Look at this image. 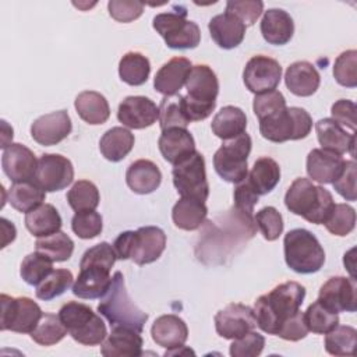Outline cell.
Wrapping results in <instances>:
<instances>
[{
  "instance_id": "6da1fadb",
  "label": "cell",
  "mask_w": 357,
  "mask_h": 357,
  "mask_svg": "<svg viewBox=\"0 0 357 357\" xmlns=\"http://www.w3.org/2000/svg\"><path fill=\"white\" fill-rule=\"evenodd\" d=\"M305 287L297 282H284L257 298L254 315L257 325L269 335H276L280 326L300 310Z\"/></svg>"
},
{
  "instance_id": "7a4b0ae2",
  "label": "cell",
  "mask_w": 357,
  "mask_h": 357,
  "mask_svg": "<svg viewBox=\"0 0 357 357\" xmlns=\"http://www.w3.org/2000/svg\"><path fill=\"white\" fill-rule=\"evenodd\" d=\"M284 205L291 213L307 222L324 225L335 206V201L326 188L312 184L305 177H298L286 191Z\"/></svg>"
},
{
  "instance_id": "3957f363",
  "label": "cell",
  "mask_w": 357,
  "mask_h": 357,
  "mask_svg": "<svg viewBox=\"0 0 357 357\" xmlns=\"http://www.w3.org/2000/svg\"><path fill=\"white\" fill-rule=\"evenodd\" d=\"M187 95L183 96V109L188 121L205 120L216 106L219 81L213 70L206 64H197L185 81Z\"/></svg>"
},
{
  "instance_id": "277c9868",
  "label": "cell",
  "mask_w": 357,
  "mask_h": 357,
  "mask_svg": "<svg viewBox=\"0 0 357 357\" xmlns=\"http://www.w3.org/2000/svg\"><path fill=\"white\" fill-rule=\"evenodd\" d=\"M98 311L103 315L110 326H128L142 332L148 314L138 308L126 289L124 276L121 272H114L112 284L98 304Z\"/></svg>"
},
{
  "instance_id": "5b68a950",
  "label": "cell",
  "mask_w": 357,
  "mask_h": 357,
  "mask_svg": "<svg viewBox=\"0 0 357 357\" xmlns=\"http://www.w3.org/2000/svg\"><path fill=\"white\" fill-rule=\"evenodd\" d=\"M166 247V234L158 226H142L135 231L127 230L113 243L119 259H132L137 265L155 262Z\"/></svg>"
},
{
  "instance_id": "8992f818",
  "label": "cell",
  "mask_w": 357,
  "mask_h": 357,
  "mask_svg": "<svg viewBox=\"0 0 357 357\" xmlns=\"http://www.w3.org/2000/svg\"><path fill=\"white\" fill-rule=\"evenodd\" d=\"M312 119L303 107H283L259 119V132L271 142L297 141L308 137Z\"/></svg>"
},
{
  "instance_id": "52a82bcc",
  "label": "cell",
  "mask_w": 357,
  "mask_h": 357,
  "mask_svg": "<svg viewBox=\"0 0 357 357\" xmlns=\"http://www.w3.org/2000/svg\"><path fill=\"white\" fill-rule=\"evenodd\" d=\"M287 266L301 275L318 272L325 264V251L318 238L307 229H293L283 240Z\"/></svg>"
},
{
  "instance_id": "ba28073f",
  "label": "cell",
  "mask_w": 357,
  "mask_h": 357,
  "mask_svg": "<svg viewBox=\"0 0 357 357\" xmlns=\"http://www.w3.org/2000/svg\"><path fill=\"white\" fill-rule=\"evenodd\" d=\"M59 317L68 335L84 346L100 344L107 336L103 319L86 304L68 301L59 310Z\"/></svg>"
},
{
  "instance_id": "9c48e42d",
  "label": "cell",
  "mask_w": 357,
  "mask_h": 357,
  "mask_svg": "<svg viewBox=\"0 0 357 357\" xmlns=\"http://www.w3.org/2000/svg\"><path fill=\"white\" fill-rule=\"evenodd\" d=\"M251 137L247 132L223 141L215 152L213 167L216 173L229 183H240L248 174V155L251 152Z\"/></svg>"
},
{
  "instance_id": "30bf717a",
  "label": "cell",
  "mask_w": 357,
  "mask_h": 357,
  "mask_svg": "<svg viewBox=\"0 0 357 357\" xmlns=\"http://www.w3.org/2000/svg\"><path fill=\"white\" fill-rule=\"evenodd\" d=\"M187 11L160 13L153 17V29L170 49H194L201 42L199 26L185 20Z\"/></svg>"
},
{
  "instance_id": "8fae6325",
  "label": "cell",
  "mask_w": 357,
  "mask_h": 357,
  "mask_svg": "<svg viewBox=\"0 0 357 357\" xmlns=\"http://www.w3.org/2000/svg\"><path fill=\"white\" fill-rule=\"evenodd\" d=\"M173 184L183 198H194L205 202L209 195L205 159L202 153L194 152L187 159L173 166Z\"/></svg>"
},
{
  "instance_id": "7c38bea8",
  "label": "cell",
  "mask_w": 357,
  "mask_h": 357,
  "mask_svg": "<svg viewBox=\"0 0 357 357\" xmlns=\"http://www.w3.org/2000/svg\"><path fill=\"white\" fill-rule=\"evenodd\" d=\"M1 303V319L0 329L11 331L17 333H31L39 319L42 318V310L29 297H11L7 294L0 296Z\"/></svg>"
},
{
  "instance_id": "4fadbf2b",
  "label": "cell",
  "mask_w": 357,
  "mask_h": 357,
  "mask_svg": "<svg viewBox=\"0 0 357 357\" xmlns=\"http://www.w3.org/2000/svg\"><path fill=\"white\" fill-rule=\"evenodd\" d=\"M74 180V167L70 159L60 153H43L38 159L33 181L46 192L64 190Z\"/></svg>"
},
{
  "instance_id": "5bb4252c",
  "label": "cell",
  "mask_w": 357,
  "mask_h": 357,
  "mask_svg": "<svg viewBox=\"0 0 357 357\" xmlns=\"http://www.w3.org/2000/svg\"><path fill=\"white\" fill-rule=\"evenodd\" d=\"M243 79L247 89L252 93L275 91L282 79V67L278 60L258 54L251 57L243 71Z\"/></svg>"
},
{
  "instance_id": "9a60e30c",
  "label": "cell",
  "mask_w": 357,
  "mask_h": 357,
  "mask_svg": "<svg viewBox=\"0 0 357 357\" xmlns=\"http://www.w3.org/2000/svg\"><path fill=\"white\" fill-rule=\"evenodd\" d=\"M356 291L354 278L333 276L321 286L317 300L333 312H354L357 310Z\"/></svg>"
},
{
  "instance_id": "2e32d148",
  "label": "cell",
  "mask_w": 357,
  "mask_h": 357,
  "mask_svg": "<svg viewBox=\"0 0 357 357\" xmlns=\"http://www.w3.org/2000/svg\"><path fill=\"white\" fill-rule=\"evenodd\" d=\"M257 326L254 310L240 303H231L215 315L216 333L223 339H237Z\"/></svg>"
},
{
  "instance_id": "e0dca14e",
  "label": "cell",
  "mask_w": 357,
  "mask_h": 357,
  "mask_svg": "<svg viewBox=\"0 0 357 357\" xmlns=\"http://www.w3.org/2000/svg\"><path fill=\"white\" fill-rule=\"evenodd\" d=\"M117 119L128 128L142 130L159 120V106L146 96H127L119 105Z\"/></svg>"
},
{
  "instance_id": "ac0fdd59",
  "label": "cell",
  "mask_w": 357,
  "mask_h": 357,
  "mask_svg": "<svg viewBox=\"0 0 357 357\" xmlns=\"http://www.w3.org/2000/svg\"><path fill=\"white\" fill-rule=\"evenodd\" d=\"M71 130L73 124L68 113L57 110L38 117L31 126V135L39 145L52 146L66 139Z\"/></svg>"
},
{
  "instance_id": "d6986e66",
  "label": "cell",
  "mask_w": 357,
  "mask_h": 357,
  "mask_svg": "<svg viewBox=\"0 0 357 357\" xmlns=\"http://www.w3.org/2000/svg\"><path fill=\"white\" fill-rule=\"evenodd\" d=\"M1 167L4 174L13 181H28L33 180L38 160L35 153L22 144H10L1 155Z\"/></svg>"
},
{
  "instance_id": "ffe728a7",
  "label": "cell",
  "mask_w": 357,
  "mask_h": 357,
  "mask_svg": "<svg viewBox=\"0 0 357 357\" xmlns=\"http://www.w3.org/2000/svg\"><path fill=\"white\" fill-rule=\"evenodd\" d=\"M110 284V269L99 265L79 266V275L73 284V294L84 300L100 298L106 294Z\"/></svg>"
},
{
  "instance_id": "44dd1931",
  "label": "cell",
  "mask_w": 357,
  "mask_h": 357,
  "mask_svg": "<svg viewBox=\"0 0 357 357\" xmlns=\"http://www.w3.org/2000/svg\"><path fill=\"white\" fill-rule=\"evenodd\" d=\"M141 332L128 326H112L110 335L102 342L105 357H138L142 354Z\"/></svg>"
},
{
  "instance_id": "7402d4cb",
  "label": "cell",
  "mask_w": 357,
  "mask_h": 357,
  "mask_svg": "<svg viewBox=\"0 0 357 357\" xmlns=\"http://www.w3.org/2000/svg\"><path fill=\"white\" fill-rule=\"evenodd\" d=\"M315 131L318 142L322 146V149L337 155L350 153L351 156H354V132H349L346 128H343L332 119L318 120L315 123Z\"/></svg>"
},
{
  "instance_id": "603a6c76",
  "label": "cell",
  "mask_w": 357,
  "mask_h": 357,
  "mask_svg": "<svg viewBox=\"0 0 357 357\" xmlns=\"http://www.w3.org/2000/svg\"><path fill=\"white\" fill-rule=\"evenodd\" d=\"M344 165L342 155L315 148L307 156V174L317 183L329 184L342 174Z\"/></svg>"
},
{
  "instance_id": "cb8c5ba5",
  "label": "cell",
  "mask_w": 357,
  "mask_h": 357,
  "mask_svg": "<svg viewBox=\"0 0 357 357\" xmlns=\"http://www.w3.org/2000/svg\"><path fill=\"white\" fill-rule=\"evenodd\" d=\"M191 67V61L185 57L170 59L158 70L153 78L155 89L165 96L177 95L183 85H185Z\"/></svg>"
},
{
  "instance_id": "d4e9b609",
  "label": "cell",
  "mask_w": 357,
  "mask_h": 357,
  "mask_svg": "<svg viewBox=\"0 0 357 357\" xmlns=\"http://www.w3.org/2000/svg\"><path fill=\"white\" fill-rule=\"evenodd\" d=\"M162 156L173 166L195 152V141L187 128H167L162 131L158 141Z\"/></svg>"
},
{
  "instance_id": "484cf974",
  "label": "cell",
  "mask_w": 357,
  "mask_h": 357,
  "mask_svg": "<svg viewBox=\"0 0 357 357\" xmlns=\"http://www.w3.org/2000/svg\"><path fill=\"white\" fill-rule=\"evenodd\" d=\"M208 28L213 42L226 50L237 47L245 36V25L236 15L226 11L212 17Z\"/></svg>"
},
{
  "instance_id": "4316f807",
  "label": "cell",
  "mask_w": 357,
  "mask_h": 357,
  "mask_svg": "<svg viewBox=\"0 0 357 357\" xmlns=\"http://www.w3.org/2000/svg\"><path fill=\"white\" fill-rule=\"evenodd\" d=\"M151 335L158 346L170 350L184 346L188 337V328L180 317L166 314L155 319L151 328Z\"/></svg>"
},
{
  "instance_id": "83f0119b",
  "label": "cell",
  "mask_w": 357,
  "mask_h": 357,
  "mask_svg": "<svg viewBox=\"0 0 357 357\" xmlns=\"http://www.w3.org/2000/svg\"><path fill=\"white\" fill-rule=\"evenodd\" d=\"M261 33L269 45H286L294 33L293 18L282 8H269L261 20Z\"/></svg>"
},
{
  "instance_id": "f1b7e54d",
  "label": "cell",
  "mask_w": 357,
  "mask_h": 357,
  "mask_svg": "<svg viewBox=\"0 0 357 357\" xmlns=\"http://www.w3.org/2000/svg\"><path fill=\"white\" fill-rule=\"evenodd\" d=\"M284 82L293 95L305 98L317 92L321 77L314 64L308 61H296L287 67Z\"/></svg>"
},
{
  "instance_id": "f546056e",
  "label": "cell",
  "mask_w": 357,
  "mask_h": 357,
  "mask_svg": "<svg viewBox=\"0 0 357 357\" xmlns=\"http://www.w3.org/2000/svg\"><path fill=\"white\" fill-rule=\"evenodd\" d=\"M126 181L135 194H151L160 185L162 173L152 160L138 159L128 166Z\"/></svg>"
},
{
  "instance_id": "4dcf8cb0",
  "label": "cell",
  "mask_w": 357,
  "mask_h": 357,
  "mask_svg": "<svg viewBox=\"0 0 357 357\" xmlns=\"http://www.w3.org/2000/svg\"><path fill=\"white\" fill-rule=\"evenodd\" d=\"M211 128L212 132L223 141L236 138L240 134L245 132L247 116L237 106H225L215 114Z\"/></svg>"
},
{
  "instance_id": "1f68e13d",
  "label": "cell",
  "mask_w": 357,
  "mask_h": 357,
  "mask_svg": "<svg viewBox=\"0 0 357 357\" xmlns=\"http://www.w3.org/2000/svg\"><path fill=\"white\" fill-rule=\"evenodd\" d=\"M78 116L88 124L98 126L107 121L110 107L106 98L96 91L81 92L74 102Z\"/></svg>"
},
{
  "instance_id": "d6a6232c",
  "label": "cell",
  "mask_w": 357,
  "mask_h": 357,
  "mask_svg": "<svg viewBox=\"0 0 357 357\" xmlns=\"http://www.w3.org/2000/svg\"><path fill=\"white\" fill-rule=\"evenodd\" d=\"M208 215V208L205 202L194 198H180L173 209L172 219L173 223L181 230H197L202 226Z\"/></svg>"
},
{
  "instance_id": "836d02e7",
  "label": "cell",
  "mask_w": 357,
  "mask_h": 357,
  "mask_svg": "<svg viewBox=\"0 0 357 357\" xmlns=\"http://www.w3.org/2000/svg\"><path fill=\"white\" fill-rule=\"evenodd\" d=\"M61 216L50 204H42L25 215V227L35 237H46L61 229Z\"/></svg>"
},
{
  "instance_id": "e575fe53",
  "label": "cell",
  "mask_w": 357,
  "mask_h": 357,
  "mask_svg": "<svg viewBox=\"0 0 357 357\" xmlns=\"http://www.w3.org/2000/svg\"><path fill=\"white\" fill-rule=\"evenodd\" d=\"M134 134L124 127H112L107 130L100 141V153L110 162L123 160L134 146Z\"/></svg>"
},
{
  "instance_id": "d590c367",
  "label": "cell",
  "mask_w": 357,
  "mask_h": 357,
  "mask_svg": "<svg viewBox=\"0 0 357 357\" xmlns=\"http://www.w3.org/2000/svg\"><path fill=\"white\" fill-rule=\"evenodd\" d=\"M247 180L258 195L271 192L280 180V167L276 160L269 156H262L255 160Z\"/></svg>"
},
{
  "instance_id": "8d00e7d4",
  "label": "cell",
  "mask_w": 357,
  "mask_h": 357,
  "mask_svg": "<svg viewBox=\"0 0 357 357\" xmlns=\"http://www.w3.org/2000/svg\"><path fill=\"white\" fill-rule=\"evenodd\" d=\"M46 198V191L42 190L33 180L13 183L8 190V202L18 212L28 213L29 211L38 208L43 204Z\"/></svg>"
},
{
  "instance_id": "74e56055",
  "label": "cell",
  "mask_w": 357,
  "mask_h": 357,
  "mask_svg": "<svg viewBox=\"0 0 357 357\" xmlns=\"http://www.w3.org/2000/svg\"><path fill=\"white\" fill-rule=\"evenodd\" d=\"M151 73V63L146 56L138 52L126 53L119 63L120 78L132 86H139L148 81Z\"/></svg>"
},
{
  "instance_id": "f35d334b",
  "label": "cell",
  "mask_w": 357,
  "mask_h": 357,
  "mask_svg": "<svg viewBox=\"0 0 357 357\" xmlns=\"http://www.w3.org/2000/svg\"><path fill=\"white\" fill-rule=\"evenodd\" d=\"M357 331L349 325H337L325 333V350L332 356H354Z\"/></svg>"
},
{
  "instance_id": "ab89813d",
  "label": "cell",
  "mask_w": 357,
  "mask_h": 357,
  "mask_svg": "<svg viewBox=\"0 0 357 357\" xmlns=\"http://www.w3.org/2000/svg\"><path fill=\"white\" fill-rule=\"evenodd\" d=\"M35 250L49 257L53 262H63L73 255L74 241L64 231H56L50 236L39 237L35 243Z\"/></svg>"
},
{
  "instance_id": "60d3db41",
  "label": "cell",
  "mask_w": 357,
  "mask_h": 357,
  "mask_svg": "<svg viewBox=\"0 0 357 357\" xmlns=\"http://www.w3.org/2000/svg\"><path fill=\"white\" fill-rule=\"evenodd\" d=\"M67 332L68 331L59 315L43 312L36 328L31 332V339L40 346H53L59 343Z\"/></svg>"
},
{
  "instance_id": "b9f144b4",
  "label": "cell",
  "mask_w": 357,
  "mask_h": 357,
  "mask_svg": "<svg viewBox=\"0 0 357 357\" xmlns=\"http://www.w3.org/2000/svg\"><path fill=\"white\" fill-rule=\"evenodd\" d=\"M68 205L75 211H95L99 205L100 195L98 187L89 180H78L67 192Z\"/></svg>"
},
{
  "instance_id": "7bdbcfd3",
  "label": "cell",
  "mask_w": 357,
  "mask_h": 357,
  "mask_svg": "<svg viewBox=\"0 0 357 357\" xmlns=\"http://www.w3.org/2000/svg\"><path fill=\"white\" fill-rule=\"evenodd\" d=\"M304 322L308 328V332L325 335L339 325V315L337 312L326 308L319 300H317L310 304L304 312Z\"/></svg>"
},
{
  "instance_id": "ee69618b",
  "label": "cell",
  "mask_w": 357,
  "mask_h": 357,
  "mask_svg": "<svg viewBox=\"0 0 357 357\" xmlns=\"http://www.w3.org/2000/svg\"><path fill=\"white\" fill-rule=\"evenodd\" d=\"M159 124L160 130H167V128H187L190 124L184 109H183V96L180 93L173 95V96H165L160 100L159 105Z\"/></svg>"
},
{
  "instance_id": "f6af8a7d",
  "label": "cell",
  "mask_w": 357,
  "mask_h": 357,
  "mask_svg": "<svg viewBox=\"0 0 357 357\" xmlns=\"http://www.w3.org/2000/svg\"><path fill=\"white\" fill-rule=\"evenodd\" d=\"M53 271V261L45 254L35 251L28 254L20 268V275L22 280L31 286H38L50 272Z\"/></svg>"
},
{
  "instance_id": "bcb514c9",
  "label": "cell",
  "mask_w": 357,
  "mask_h": 357,
  "mask_svg": "<svg viewBox=\"0 0 357 357\" xmlns=\"http://www.w3.org/2000/svg\"><path fill=\"white\" fill-rule=\"evenodd\" d=\"M73 273L68 269H53L38 286L35 294L39 300L50 301L61 296L73 284Z\"/></svg>"
},
{
  "instance_id": "7dc6e473",
  "label": "cell",
  "mask_w": 357,
  "mask_h": 357,
  "mask_svg": "<svg viewBox=\"0 0 357 357\" xmlns=\"http://www.w3.org/2000/svg\"><path fill=\"white\" fill-rule=\"evenodd\" d=\"M324 225L333 236H347L356 226V211L347 204H335Z\"/></svg>"
},
{
  "instance_id": "c3c4849f",
  "label": "cell",
  "mask_w": 357,
  "mask_h": 357,
  "mask_svg": "<svg viewBox=\"0 0 357 357\" xmlns=\"http://www.w3.org/2000/svg\"><path fill=\"white\" fill-rule=\"evenodd\" d=\"M333 77L346 88L357 86V52L346 50L337 56L333 64Z\"/></svg>"
},
{
  "instance_id": "681fc988",
  "label": "cell",
  "mask_w": 357,
  "mask_h": 357,
  "mask_svg": "<svg viewBox=\"0 0 357 357\" xmlns=\"http://www.w3.org/2000/svg\"><path fill=\"white\" fill-rule=\"evenodd\" d=\"M71 229L79 238L89 240L102 233L103 220L95 211H81L73 216Z\"/></svg>"
},
{
  "instance_id": "f907efd6",
  "label": "cell",
  "mask_w": 357,
  "mask_h": 357,
  "mask_svg": "<svg viewBox=\"0 0 357 357\" xmlns=\"http://www.w3.org/2000/svg\"><path fill=\"white\" fill-rule=\"evenodd\" d=\"M255 222L262 236L268 241H275L283 231V218L273 206H265L255 215Z\"/></svg>"
},
{
  "instance_id": "816d5d0a",
  "label": "cell",
  "mask_w": 357,
  "mask_h": 357,
  "mask_svg": "<svg viewBox=\"0 0 357 357\" xmlns=\"http://www.w3.org/2000/svg\"><path fill=\"white\" fill-rule=\"evenodd\" d=\"M264 346L265 337L258 332L250 331L241 337L233 339L229 353L231 357H257L262 353Z\"/></svg>"
},
{
  "instance_id": "f5cc1de1",
  "label": "cell",
  "mask_w": 357,
  "mask_h": 357,
  "mask_svg": "<svg viewBox=\"0 0 357 357\" xmlns=\"http://www.w3.org/2000/svg\"><path fill=\"white\" fill-rule=\"evenodd\" d=\"M264 11L261 0H230L226 3V13L236 15L244 25H252Z\"/></svg>"
},
{
  "instance_id": "db71d44e",
  "label": "cell",
  "mask_w": 357,
  "mask_h": 357,
  "mask_svg": "<svg viewBox=\"0 0 357 357\" xmlns=\"http://www.w3.org/2000/svg\"><path fill=\"white\" fill-rule=\"evenodd\" d=\"M117 257L114 252L113 245H110L106 241H102L91 248H88L79 262V266H85V265H99V266H105L107 269H112L114 262H116Z\"/></svg>"
},
{
  "instance_id": "11a10c76",
  "label": "cell",
  "mask_w": 357,
  "mask_h": 357,
  "mask_svg": "<svg viewBox=\"0 0 357 357\" xmlns=\"http://www.w3.org/2000/svg\"><path fill=\"white\" fill-rule=\"evenodd\" d=\"M109 14L117 22H131L141 17L144 3L137 0H110L107 3Z\"/></svg>"
},
{
  "instance_id": "9f6ffc18",
  "label": "cell",
  "mask_w": 357,
  "mask_h": 357,
  "mask_svg": "<svg viewBox=\"0 0 357 357\" xmlns=\"http://www.w3.org/2000/svg\"><path fill=\"white\" fill-rule=\"evenodd\" d=\"M283 107H286V99L282 92L276 89L257 95L252 102V109L258 120Z\"/></svg>"
},
{
  "instance_id": "6f0895ef",
  "label": "cell",
  "mask_w": 357,
  "mask_h": 357,
  "mask_svg": "<svg viewBox=\"0 0 357 357\" xmlns=\"http://www.w3.org/2000/svg\"><path fill=\"white\" fill-rule=\"evenodd\" d=\"M233 195H234V209H237L238 212L247 216H252L254 206L257 205L259 195L254 191L247 177L236 184Z\"/></svg>"
},
{
  "instance_id": "680465c9",
  "label": "cell",
  "mask_w": 357,
  "mask_h": 357,
  "mask_svg": "<svg viewBox=\"0 0 357 357\" xmlns=\"http://www.w3.org/2000/svg\"><path fill=\"white\" fill-rule=\"evenodd\" d=\"M356 103L349 99H339L331 107L332 120L343 128L350 130V132H356Z\"/></svg>"
},
{
  "instance_id": "91938a15",
  "label": "cell",
  "mask_w": 357,
  "mask_h": 357,
  "mask_svg": "<svg viewBox=\"0 0 357 357\" xmlns=\"http://www.w3.org/2000/svg\"><path fill=\"white\" fill-rule=\"evenodd\" d=\"M332 184L346 201H356V162L346 160L342 174Z\"/></svg>"
},
{
  "instance_id": "94428289",
  "label": "cell",
  "mask_w": 357,
  "mask_h": 357,
  "mask_svg": "<svg viewBox=\"0 0 357 357\" xmlns=\"http://www.w3.org/2000/svg\"><path fill=\"white\" fill-rule=\"evenodd\" d=\"M307 333H308V328L304 322V312L298 310L280 326L276 336H279L284 340L297 342V340L304 339L307 336Z\"/></svg>"
},
{
  "instance_id": "6125c7cd",
  "label": "cell",
  "mask_w": 357,
  "mask_h": 357,
  "mask_svg": "<svg viewBox=\"0 0 357 357\" xmlns=\"http://www.w3.org/2000/svg\"><path fill=\"white\" fill-rule=\"evenodd\" d=\"M0 222H1V230H3V237H4L3 243H1V248H4L10 241H14L17 231H15V226L11 222H8L7 219L1 218Z\"/></svg>"
}]
</instances>
